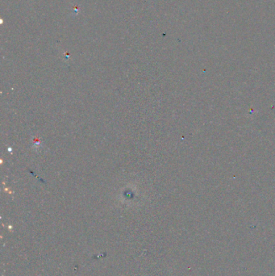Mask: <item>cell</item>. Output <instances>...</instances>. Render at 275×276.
<instances>
[]
</instances>
